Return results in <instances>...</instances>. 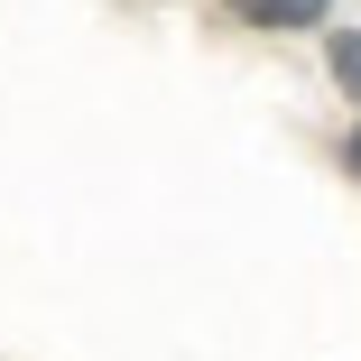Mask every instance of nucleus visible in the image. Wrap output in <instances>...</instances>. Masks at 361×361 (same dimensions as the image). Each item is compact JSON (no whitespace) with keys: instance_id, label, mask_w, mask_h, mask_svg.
<instances>
[{"instance_id":"obj_1","label":"nucleus","mask_w":361,"mask_h":361,"mask_svg":"<svg viewBox=\"0 0 361 361\" xmlns=\"http://www.w3.org/2000/svg\"><path fill=\"white\" fill-rule=\"evenodd\" d=\"M334 10V0H232V19H250V28H315Z\"/></svg>"},{"instance_id":"obj_3","label":"nucleus","mask_w":361,"mask_h":361,"mask_svg":"<svg viewBox=\"0 0 361 361\" xmlns=\"http://www.w3.org/2000/svg\"><path fill=\"white\" fill-rule=\"evenodd\" d=\"M352 167H361V130H352Z\"/></svg>"},{"instance_id":"obj_2","label":"nucleus","mask_w":361,"mask_h":361,"mask_svg":"<svg viewBox=\"0 0 361 361\" xmlns=\"http://www.w3.org/2000/svg\"><path fill=\"white\" fill-rule=\"evenodd\" d=\"M324 65H334V84H343L352 111H361V28H334V37H324Z\"/></svg>"}]
</instances>
